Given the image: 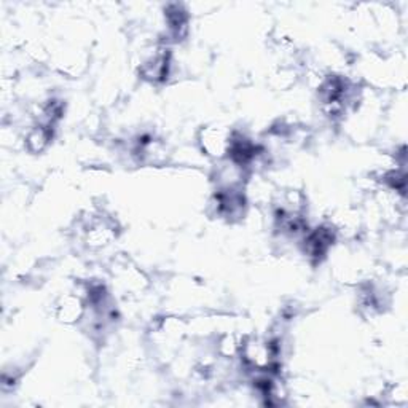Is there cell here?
<instances>
[{"mask_svg": "<svg viewBox=\"0 0 408 408\" xmlns=\"http://www.w3.org/2000/svg\"><path fill=\"white\" fill-rule=\"evenodd\" d=\"M50 139H51V126L48 125H37L34 126L31 131L27 132L26 136V147L29 149V152H32V154H38V152L45 150L48 144H50Z\"/></svg>", "mask_w": 408, "mask_h": 408, "instance_id": "3957f363", "label": "cell"}, {"mask_svg": "<svg viewBox=\"0 0 408 408\" xmlns=\"http://www.w3.org/2000/svg\"><path fill=\"white\" fill-rule=\"evenodd\" d=\"M230 142H232V132L219 126H211L201 134L203 150L208 152V155L217 156V158L228 154Z\"/></svg>", "mask_w": 408, "mask_h": 408, "instance_id": "6da1fadb", "label": "cell"}, {"mask_svg": "<svg viewBox=\"0 0 408 408\" xmlns=\"http://www.w3.org/2000/svg\"><path fill=\"white\" fill-rule=\"evenodd\" d=\"M83 313H85V307H83L82 298L75 295H67L58 304V317L62 322H75L83 316Z\"/></svg>", "mask_w": 408, "mask_h": 408, "instance_id": "7a4b0ae2", "label": "cell"}]
</instances>
